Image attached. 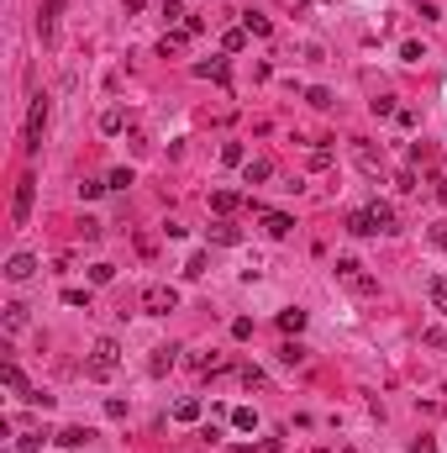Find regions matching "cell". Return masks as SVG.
<instances>
[{
  "label": "cell",
  "instance_id": "22",
  "mask_svg": "<svg viewBox=\"0 0 447 453\" xmlns=\"http://www.w3.org/2000/svg\"><path fill=\"white\" fill-rule=\"evenodd\" d=\"M58 16H63V0H48V6H43V37H53Z\"/></svg>",
  "mask_w": 447,
  "mask_h": 453
},
{
  "label": "cell",
  "instance_id": "3",
  "mask_svg": "<svg viewBox=\"0 0 447 453\" xmlns=\"http://www.w3.org/2000/svg\"><path fill=\"white\" fill-rule=\"evenodd\" d=\"M142 311H147V316L179 311V290H174V285H147V290H142Z\"/></svg>",
  "mask_w": 447,
  "mask_h": 453
},
{
  "label": "cell",
  "instance_id": "39",
  "mask_svg": "<svg viewBox=\"0 0 447 453\" xmlns=\"http://www.w3.org/2000/svg\"><path fill=\"white\" fill-rule=\"evenodd\" d=\"M105 184H111V190H127V184H132V169H116V175L105 179Z\"/></svg>",
  "mask_w": 447,
  "mask_h": 453
},
{
  "label": "cell",
  "instance_id": "18",
  "mask_svg": "<svg viewBox=\"0 0 447 453\" xmlns=\"http://www.w3.org/2000/svg\"><path fill=\"white\" fill-rule=\"evenodd\" d=\"M0 385H6V390H26V380H21V369H16V364H11V358H6V364H0Z\"/></svg>",
  "mask_w": 447,
  "mask_h": 453
},
{
  "label": "cell",
  "instance_id": "28",
  "mask_svg": "<svg viewBox=\"0 0 447 453\" xmlns=\"http://www.w3.org/2000/svg\"><path fill=\"white\" fill-rule=\"evenodd\" d=\"M85 437H90L85 427H63V432H58V443H63V448H85Z\"/></svg>",
  "mask_w": 447,
  "mask_h": 453
},
{
  "label": "cell",
  "instance_id": "26",
  "mask_svg": "<svg viewBox=\"0 0 447 453\" xmlns=\"http://www.w3.org/2000/svg\"><path fill=\"white\" fill-rule=\"evenodd\" d=\"M90 279H95V285H111V279H116V264H90Z\"/></svg>",
  "mask_w": 447,
  "mask_h": 453
},
{
  "label": "cell",
  "instance_id": "35",
  "mask_svg": "<svg viewBox=\"0 0 447 453\" xmlns=\"http://www.w3.org/2000/svg\"><path fill=\"white\" fill-rule=\"evenodd\" d=\"M100 127H105V132H121V127H127V116H121V111H116V105H111V111H105V116H100Z\"/></svg>",
  "mask_w": 447,
  "mask_h": 453
},
{
  "label": "cell",
  "instance_id": "8",
  "mask_svg": "<svg viewBox=\"0 0 447 453\" xmlns=\"http://www.w3.org/2000/svg\"><path fill=\"white\" fill-rule=\"evenodd\" d=\"M32 274H37V259H32V253H11L6 279H16V285H21V279H32Z\"/></svg>",
  "mask_w": 447,
  "mask_h": 453
},
{
  "label": "cell",
  "instance_id": "7",
  "mask_svg": "<svg viewBox=\"0 0 447 453\" xmlns=\"http://www.w3.org/2000/svg\"><path fill=\"white\" fill-rule=\"evenodd\" d=\"M211 243H221V248H237V243H242V232H237V222H232V217H221V222H211Z\"/></svg>",
  "mask_w": 447,
  "mask_h": 453
},
{
  "label": "cell",
  "instance_id": "2",
  "mask_svg": "<svg viewBox=\"0 0 447 453\" xmlns=\"http://www.w3.org/2000/svg\"><path fill=\"white\" fill-rule=\"evenodd\" d=\"M337 279H342V285L353 290V296H379V279L363 269L358 259H337Z\"/></svg>",
  "mask_w": 447,
  "mask_h": 453
},
{
  "label": "cell",
  "instance_id": "10",
  "mask_svg": "<svg viewBox=\"0 0 447 453\" xmlns=\"http://www.w3.org/2000/svg\"><path fill=\"white\" fill-rule=\"evenodd\" d=\"M237 206H242L237 190H211V211H216V217H232Z\"/></svg>",
  "mask_w": 447,
  "mask_h": 453
},
{
  "label": "cell",
  "instance_id": "31",
  "mask_svg": "<svg viewBox=\"0 0 447 453\" xmlns=\"http://www.w3.org/2000/svg\"><path fill=\"white\" fill-rule=\"evenodd\" d=\"M221 164H248V153H242V142H221Z\"/></svg>",
  "mask_w": 447,
  "mask_h": 453
},
{
  "label": "cell",
  "instance_id": "40",
  "mask_svg": "<svg viewBox=\"0 0 447 453\" xmlns=\"http://www.w3.org/2000/svg\"><path fill=\"white\" fill-rule=\"evenodd\" d=\"M431 243H437V248H447V222H437V226H431Z\"/></svg>",
  "mask_w": 447,
  "mask_h": 453
},
{
  "label": "cell",
  "instance_id": "19",
  "mask_svg": "<svg viewBox=\"0 0 447 453\" xmlns=\"http://www.w3.org/2000/svg\"><path fill=\"white\" fill-rule=\"evenodd\" d=\"M242 385H248V390H268V375L258 364H242Z\"/></svg>",
  "mask_w": 447,
  "mask_h": 453
},
{
  "label": "cell",
  "instance_id": "14",
  "mask_svg": "<svg viewBox=\"0 0 447 453\" xmlns=\"http://www.w3.org/2000/svg\"><path fill=\"white\" fill-rule=\"evenodd\" d=\"M305 358H310V348H305V343H284V348H279V364H290V369H300Z\"/></svg>",
  "mask_w": 447,
  "mask_h": 453
},
{
  "label": "cell",
  "instance_id": "38",
  "mask_svg": "<svg viewBox=\"0 0 447 453\" xmlns=\"http://www.w3.org/2000/svg\"><path fill=\"white\" fill-rule=\"evenodd\" d=\"M310 169H316V175H321V169H332V153L327 148H310Z\"/></svg>",
  "mask_w": 447,
  "mask_h": 453
},
{
  "label": "cell",
  "instance_id": "21",
  "mask_svg": "<svg viewBox=\"0 0 447 453\" xmlns=\"http://www.w3.org/2000/svg\"><path fill=\"white\" fill-rule=\"evenodd\" d=\"M21 327H26V306L11 301V306H6V332H21Z\"/></svg>",
  "mask_w": 447,
  "mask_h": 453
},
{
  "label": "cell",
  "instance_id": "24",
  "mask_svg": "<svg viewBox=\"0 0 447 453\" xmlns=\"http://www.w3.org/2000/svg\"><path fill=\"white\" fill-rule=\"evenodd\" d=\"M221 48L226 53H242V48H248V26H232V32L221 37Z\"/></svg>",
  "mask_w": 447,
  "mask_h": 453
},
{
  "label": "cell",
  "instance_id": "29",
  "mask_svg": "<svg viewBox=\"0 0 447 453\" xmlns=\"http://www.w3.org/2000/svg\"><path fill=\"white\" fill-rule=\"evenodd\" d=\"M242 453H284V437H263V443H248Z\"/></svg>",
  "mask_w": 447,
  "mask_h": 453
},
{
  "label": "cell",
  "instance_id": "34",
  "mask_svg": "<svg viewBox=\"0 0 447 453\" xmlns=\"http://www.w3.org/2000/svg\"><path fill=\"white\" fill-rule=\"evenodd\" d=\"M206 269H211V259H206V253H195V259L184 264V274H189V279H200V274H206Z\"/></svg>",
  "mask_w": 447,
  "mask_h": 453
},
{
  "label": "cell",
  "instance_id": "4",
  "mask_svg": "<svg viewBox=\"0 0 447 453\" xmlns=\"http://www.w3.org/2000/svg\"><path fill=\"white\" fill-rule=\"evenodd\" d=\"M32 201H37V179L21 175V179H16V195H11V222H16V226L32 222Z\"/></svg>",
  "mask_w": 447,
  "mask_h": 453
},
{
  "label": "cell",
  "instance_id": "32",
  "mask_svg": "<svg viewBox=\"0 0 447 453\" xmlns=\"http://www.w3.org/2000/svg\"><path fill=\"white\" fill-rule=\"evenodd\" d=\"M105 190H111L105 179H79V195H85V201H95V195H105Z\"/></svg>",
  "mask_w": 447,
  "mask_h": 453
},
{
  "label": "cell",
  "instance_id": "6",
  "mask_svg": "<svg viewBox=\"0 0 447 453\" xmlns=\"http://www.w3.org/2000/svg\"><path fill=\"white\" fill-rule=\"evenodd\" d=\"M347 232H353V237H374V232H379L374 211H369V206H363V211H347Z\"/></svg>",
  "mask_w": 447,
  "mask_h": 453
},
{
  "label": "cell",
  "instance_id": "33",
  "mask_svg": "<svg viewBox=\"0 0 447 453\" xmlns=\"http://www.w3.org/2000/svg\"><path fill=\"white\" fill-rule=\"evenodd\" d=\"M79 237H85V243H100V222H95V217H79Z\"/></svg>",
  "mask_w": 447,
  "mask_h": 453
},
{
  "label": "cell",
  "instance_id": "16",
  "mask_svg": "<svg viewBox=\"0 0 447 453\" xmlns=\"http://www.w3.org/2000/svg\"><path fill=\"white\" fill-rule=\"evenodd\" d=\"M369 211H374V222H379V232H395V206H389V201H374Z\"/></svg>",
  "mask_w": 447,
  "mask_h": 453
},
{
  "label": "cell",
  "instance_id": "20",
  "mask_svg": "<svg viewBox=\"0 0 447 453\" xmlns=\"http://www.w3.org/2000/svg\"><path fill=\"white\" fill-rule=\"evenodd\" d=\"M174 422H200V401L195 395H184V401L174 406Z\"/></svg>",
  "mask_w": 447,
  "mask_h": 453
},
{
  "label": "cell",
  "instance_id": "27",
  "mask_svg": "<svg viewBox=\"0 0 447 453\" xmlns=\"http://www.w3.org/2000/svg\"><path fill=\"white\" fill-rule=\"evenodd\" d=\"M279 327L284 332H300L305 327V311H295V306H290V311H279Z\"/></svg>",
  "mask_w": 447,
  "mask_h": 453
},
{
  "label": "cell",
  "instance_id": "42",
  "mask_svg": "<svg viewBox=\"0 0 447 453\" xmlns=\"http://www.w3.org/2000/svg\"><path fill=\"white\" fill-rule=\"evenodd\" d=\"M137 6H147V0H127V11H137Z\"/></svg>",
  "mask_w": 447,
  "mask_h": 453
},
{
  "label": "cell",
  "instance_id": "9",
  "mask_svg": "<svg viewBox=\"0 0 447 453\" xmlns=\"http://www.w3.org/2000/svg\"><path fill=\"white\" fill-rule=\"evenodd\" d=\"M353 164L363 169V175H379V164H384V158H379L374 142H353Z\"/></svg>",
  "mask_w": 447,
  "mask_h": 453
},
{
  "label": "cell",
  "instance_id": "36",
  "mask_svg": "<svg viewBox=\"0 0 447 453\" xmlns=\"http://www.w3.org/2000/svg\"><path fill=\"white\" fill-rule=\"evenodd\" d=\"M174 353H179V348H158V358H153V375H164V369H174Z\"/></svg>",
  "mask_w": 447,
  "mask_h": 453
},
{
  "label": "cell",
  "instance_id": "11",
  "mask_svg": "<svg viewBox=\"0 0 447 453\" xmlns=\"http://www.w3.org/2000/svg\"><path fill=\"white\" fill-rule=\"evenodd\" d=\"M195 74H200V79H216V85H226V79H232L226 58H206V63H195Z\"/></svg>",
  "mask_w": 447,
  "mask_h": 453
},
{
  "label": "cell",
  "instance_id": "13",
  "mask_svg": "<svg viewBox=\"0 0 447 453\" xmlns=\"http://www.w3.org/2000/svg\"><path fill=\"white\" fill-rule=\"evenodd\" d=\"M268 175H274V164H268V158H248V164H242V179H248V184H263Z\"/></svg>",
  "mask_w": 447,
  "mask_h": 453
},
{
  "label": "cell",
  "instance_id": "37",
  "mask_svg": "<svg viewBox=\"0 0 447 453\" xmlns=\"http://www.w3.org/2000/svg\"><path fill=\"white\" fill-rule=\"evenodd\" d=\"M400 58H405V63H421V58H426V48H421V43H405V48H400Z\"/></svg>",
  "mask_w": 447,
  "mask_h": 453
},
{
  "label": "cell",
  "instance_id": "23",
  "mask_svg": "<svg viewBox=\"0 0 447 453\" xmlns=\"http://www.w3.org/2000/svg\"><path fill=\"white\" fill-rule=\"evenodd\" d=\"M184 43H189V32L179 26V32H169L164 43H158V53H164V58H169V53H184Z\"/></svg>",
  "mask_w": 447,
  "mask_h": 453
},
{
  "label": "cell",
  "instance_id": "30",
  "mask_svg": "<svg viewBox=\"0 0 447 453\" xmlns=\"http://www.w3.org/2000/svg\"><path fill=\"white\" fill-rule=\"evenodd\" d=\"M305 100L316 105V111H332V90H321V85H316V90H305Z\"/></svg>",
  "mask_w": 447,
  "mask_h": 453
},
{
  "label": "cell",
  "instance_id": "17",
  "mask_svg": "<svg viewBox=\"0 0 447 453\" xmlns=\"http://www.w3.org/2000/svg\"><path fill=\"white\" fill-rule=\"evenodd\" d=\"M232 427L237 432H253V427H258V411H253V406H237L232 411Z\"/></svg>",
  "mask_w": 447,
  "mask_h": 453
},
{
  "label": "cell",
  "instance_id": "1",
  "mask_svg": "<svg viewBox=\"0 0 447 453\" xmlns=\"http://www.w3.org/2000/svg\"><path fill=\"white\" fill-rule=\"evenodd\" d=\"M116 364H121V343H116V338H100V343L90 348V358H85V375H90V380H111Z\"/></svg>",
  "mask_w": 447,
  "mask_h": 453
},
{
  "label": "cell",
  "instance_id": "5",
  "mask_svg": "<svg viewBox=\"0 0 447 453\" xmlns=\"http://www.w3.org/2000/svg\"><path fill=\"white\" fill-rule=\"evenodd\" d=\"M43 127H48V100L37 95L32 105H26V142H21L26 153H37V148H43Z\"/></svg>",
  "mask_w": 447,
  "mask_h": 453
},
{
  "label": "cell",
  "instance_id": "41",
  "mask_svg": "<svg viewBox=\"0 0 447 453\" xmlns=\"http://www.w3.org/2000/svg\"><path fill=\"white\" fill-rule=\"evenodd\" d=\"M411 453H437V443H431V437H416V443H411Z\"/></svg>",
  "mask_w": 447,
  "mask_h": 453
},
{
  "label": "cell",
  "instance_id": "25",
  "mask_svg": "<svg viewBox=\"0 0 447 453\" xmlns=\"http://www.w3.org/2000/svg\"><path fill=\"white\" fill-rule=\"evenodd\" d=\"M426 290H431V306L447 316V279H426Z\"/></svg>",
  "mask_w": 447,
  "mask_h": 453
},
{
  "label": "cell",
  "instance_id": "15",
  "mask_svg": "<svg viewBox=\"0 0 447 453\" xmlns=\"http://www.w3.org/2000/svg\"><path fill=\"white\" fill-rule=\"evenodd\" d=\"M242 26H248V37H268V32H274V21H268L263 11H248V16H242Z\"/></svg>",
  "mask_w": 447,
  "mask_h": 453
},
{
  "label": "cell",
  "instance_id": "12",
  "mask_svg": "<svg viewBox=\"0 0 447 453\" xmlns=\"http://www.w3.org/2000/svg\"><path fill=\"white\" fill-rule=\"evenodd\" d=\"M290 226H295V217H284V211H263V232L268 237H290Z\"/></svg>",
  "mask_w": 447,
  "mask_h": 453
}]
</instances>
